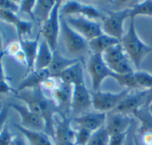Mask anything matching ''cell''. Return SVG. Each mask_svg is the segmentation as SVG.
I'll use <instances>...</instances> for the list:
<instances>
[{
  "label": "cell",
  "instance_id": "19",
  "mask_svg": "<svg viewBox=\"0 0 152 145\" xmlns=\"http://www.w3.org/2000/svg\"><path fill=\"white\" fill-rule=\"evenodd\" d=\"M60 82L64 84L75 86L77 84L85 83L84 70L80 61L73 64L67 69H65L57 78Z\"/></svg>",
  "mask_w": 152,
  "mask_h": 145
},
{
  "label": "cell",
  "instance_id": "4",
  "mask_svg": "<svg viewBox=\"0 0 152 145\" xmlns=\"http://www.w3.org/2000/svg\"><path fill=\"white\" fill-rule=\"evenodd\" d=\"M102 58L114 74H125L134 72V66L120 43L107 50Z\"/></svg>",
  "mask_w": 152,
  "mask_h": 145
},
{
  "label": "cell",
  "instance_id": "44",
  "mask_svg": "<svg viewBox=\"0 0 152 145\" xmlns=\"http://www.w3.org/2000/svg\"><path fill=\"white\" fill-rule=\"evenodd\" d=\"M5 55L4 50H1L0 51V82L2 81H6V77H5V74H4V66H3V58Z\"/></svg>",
  "mask_w": 152,
  "mask_h": 145
},
{
  "label": "cell",
  "instance_id": "1",
  "mask_svg": "<svg viewBox=\"0 0 152 145\" xmlns=\"http://www.w3.org/2000/svg\"><path fill=\"white\" fill-rule=\"evenodd\" d=\"M16 97L35 114L39 116L45 123V130L49 136H54V119L58 112L53 100L47 98L42 92L41 88L27 89L17 92Z\"/></svg>",
  "mask_w": 152,
  "mask_h": 145
},
{
  "label": "cell",
  "instance_id": "36",
  "mask_svg": "<svg viewBox=\"0 0 152 145\" xmlns=\"http://www.w3.org/2000/svg\"><path fill=\"white\" fill-rule=\"evenodd\" d=\"M128 133H121V134H114L110 136L109 145H125L127 140Z\"/></svg>",
  "mask_w": 152,
  "mask_h": 145
},
{
  "label": "cell",
  "instance_id": "3",
  "mask_svg": "<svg viewBox=\"0 0 152 145\" xmlns=\"http://www.w3.org/2000/svg\"><path fill=\"white\" fill-rule=\"evenodd\" d=\"M63 45L71 58L79 60L90 52L88 41L71 28L65 19L61 17V33ZM80 61V60H79Z\"/></svg>",
  "mask_w": 152,
  "mask_h": 145
},
{
  "label": "cell",
  "instance_id": "26",
  "mask_svg": "<svg viewBox=\"0 0 152 145\" xmlns=\"http://www.w3.org/2000/svg\"><path fill=\"white\" fill-rule=\"evenodd\" d=\"M132 117L137 119L140 122V126L136 132L138 135H142L146 132L152 133V113L147 107H142L136 111Z\"/></svg>",
  "mask_w": 152,
  "mask_h": 145
},
{
  "label": "cell",
  "instance_id": "39",
  "mask_svg": "<svg viewBox=\"0 0 152 145\" xmlns=\"http://www.w3.org/2000/svg\"><path fill=\"white\" fill-rule=\"evenodd\" d=\"M21 50V47H20V42H12L10 43L7 47H6V50H4L5 54H8L10 56H14L15 54H17L20 50Z\"/></svg>",
  "mask_w": 152,
  "mask_h": 145
},
{
  "label": "cell",
  "instance_id": "27",
  "mask_svg": "<svg viewBox=\"0 0 152 145\" xmlns=\"http://www.w3.org/2000/svg\"><path fill=\"white\" fill-rule=\"evenodd\" d=\"M138 16H151L152 17V0L137 2L130 10L129 19H135Z\"/></svg>",
  "mask_w": 152,
  "mask_h": 145
},
{
  "label": "cell",
  "instance_id": "12",
  "mask_svg": "<svg viewBox=\"0 0 152 145\" xmlns=\"http://www.w3.org/2000/svg\"><path fill=\"white\" fill-rule=\"evenodd\" d=\"M92 106V94L86 86V83L77 84L72 87L71 111L80 116L89 112Z\"/></svg>",
  "mask_w": 152,
  "mask_h": 145
},
{
  "label": "cell",
  "instance_id": "47",
  "mask_svg": "<svg viewBox=\"0 0 152 145\" xmlns=\"http://www.w3.org/2000/svg\"><path fill=\"white\" fill-rule=\"evenodd\" d=\"M2 47H3V40H2V36L0 34V51L2 50Z\"/></svg>",
  "mask_w": 152,
  "mask_h": 145
},
{
  "label": "cell",
  "instance_id": "34",
  "mask_svg": "<svg viewBox=\"0 0 152 145\" xmlns=\"http://www.w3.org/2000/svg\"><path fill=\"white\" fill-rule=\"evenodd\" d=\"M20 18L16 13L0 9V19L1 20L6 22L8 24H12V25L15 26L17 24V22L20 20Z\"/></svg>",
  "mask_w": 152,
  "mask_h": 145
},
{
  "label": "cell",
  "instance_id": "25",
  "mask_svg": "<svg viewBox=\"0 0 152 145\" xmlns=\"http://www.w3.org/2000/svg\"><path fill=\"white\" fill-rule=\"evenodd\" d=\"M56 1L52 0H38L36 1L34 7V20H36L40 27L49 18L51 12L55 5Z\"/></svg>",
  "mask_w": 152,
  "mask_h": 145
},
{
  "label": "cell",
  "instance_id": "43",
  "mask_svg": "<svg viewBox=\"0 0 152 145\" xmlns=\"http://www.w3.org/2000/svg\"><path fill=\"white\" fill-rule=\"evenodd\" d=\"M125 145H142L140 143L139 139H138V136L137 134H134L133 136H127V140Z\"/></svg>",
  "mask_w": 152,
  "mask_h": 145
},
{
  "label": "cell",
  "instance_id": "24",
  "mask_svg": "<svg viewBox=\"0 0 152 145\" xmlns=\"http://www.w3.org/2000/svg\"><path fill=\"white\" fill-rule=\"evenodd\" d=\"M120 42L106 34H102L98 37L88 42L91 54H103L107 50L118 44Z\"/></svg>",
  "mask_w": 152,
  "mask_h": 145
},
{
  "label": "cell",
  "instance_id": "17",
  "mask_svg": "<svg viewBox=\"0 0 152 145\" xmlns=\"http://www.w3.org/2000/svg\"><path fill=\"white\" fill-rule=\"evenodd\" d=\"M72 97V86L60 82L56 89L52 91V100L58 110L65 111L70 109Z\"/></svg>",
  "mask_w": 152,
  "mask_h": 145
},
{
  "label": "cell",
  "instance_id": "40",
  "mask_svg": "<svg viewBox=\"0 0 152 145\" xmlns=\"http://www.w3.org/2000/svg\"><path fill=\"white\" fill-rule=\"evenodd\" d=\"M8 119V107L3 106L0 110V133L6 126V120Z\"/></svg>",
  "mask_w": 152,
  "mask_h": 145
},
{
  "label": "cell",
  "instance_id": "37",
  "mask_svg": "<svg viewBox=\"0 0 152 145\" xmlns=\"http://www.w3.org/2000/svg\"><path fill=\"white\" fill-rule=\"evenodd\" d=\"M12 134L11 133L10 129L7 126L4 127V128L0 133V145H10L12 139Z\"/></svg>",
  "mask_w": 152,
  "mask_h": 145
},
{
  "label": "cell",
  "instance_id": "7",
  "mask_svg": "<svg viewBox=\"0 0 152 145\" xmlns=\"http://www.w3.org/2000/svg\"><path fill=\"white\" fill-rule=\"evenodd\" d=\"M130 93L128 89H123L120 92L113 93L107 91H92V106L99 113H110L114 111L121 101Z\"/></svg>",
  "mask_w": 152,
  "mask_h": 145
},
{
  "label": "cell",
  "instance_id": "20",
  "mask_svg": "<svg viewBox=\"0 0 152 145\" xmlns=\"http://www.w3.org/2000/svg\"><path fill=\"white\" fill-rule=\"evenodd\" d=\"M49 76H50V74L47 69L41 70V71H33L26 74V77L20 82L16 89V92L41 88L43 82Z\"/></svg>",
  "mask_w": 152,
  "mask_h": 145
},
{
  "label": "cell",
  "instance_id": "41",
  "mask_svg": "<svg viewBox=\"0 0 152 145\" xmlns=\"http://www.w3.org/2000/svg\"><path fill=\"white\" fill-rule=\"evenodd\" d=\"M10 145H27L26 139L20 134L18 136H13Z\"/></svg>",
  "mask_w": 152,
  "mask_h": 145
},
{
  "label": "cell",
  "instance_id": "29",
  "mask_svg": "<svg viewBox=\"0 0 152 145\" xmlns=\"http://www.w3.org/2000/svg\"><path fill=\"white\" fill-rule=\"evenodd\" d=\"M134 78L140 89L149 90L152 88V74L151 73L137 70L134 71Z\"/></svg>",
  "mask_w": 152,
  "mask_h": 145
},
{
  "label": "cell",
  "instance_id": "6",
  "mask_svg": "<svg viewBox=\"0 0 152 145\" xmlns=\"http://www.w3.org/2000/svg\"><path fill=\"white\" fill-rule=\"evenodd\" d=\"M87 70L91 77L93 91L100 90L102 82L107 78L110 77L113 79L115 75L105 63L102 54H90L87 63Z\"/></svg>",
  "mask_w": 152,
  "mask_h": 145
},
{
  "label": "cell",
  "instance_id": "16",
  "mask_svg": "<svg viewBox=\"0 0 152 145\" xmlns=\"http://www.w3.org/2000/svg\"><path fill=\"white\" fill-rule=\"evenodd\" d=\"M107 113L99 112H88L74 119L77 128H82L94 133L105 127Z\"/></svg>",
  "mask_w": 152,
  "mask_h": 145
},
{
  "label": "cell",
  "instance_id": "33",
  "mask_svg": "<svg viewBox=\"0 0 152 145\" xmlns=\"http://www.w3.org/2000/svg\"><path fill=\"white\" fill-rule=\"evenodd\" d=\"M36 1H31V0H25V1H20V9L19 12L27 14L29 16V18L34 20V7H35Z\"/></svg>",
  "mask_w": 152,
  "mask_h": 145
},
{
  "label": "cell",
  "instance_id": "14",
  "mask_svg": "<svg viewBox=\"0 0 152 145\" xmlns=\"http://www.w3.org/2000/svg\"><path fill=\"white\" fill-rule=\"evenodd\" d=\"M133 117L119 113L117 112H110L107 113L105 128L109 135L127 133L133 125Z\"/></svg>",
  "mask_w": 152,
  "mask_h": 145
},
{
  "label": "cell",
  "instance_id": "48",
  "mask_svg": "<svg viewBox=\"0 0 152 145\" xmlns=\"http://www.w3.org/2000/svg\"><path fill=\"white\" fill-rule=\"evenodd\" d=\"M148 109H149V111L151 112L152 113V104H151L150 105H149V107H148Z\"/></svg>",
  "mask_w": 152,
  "mask_h": 145
},
{
  "label": "cell",
  "instance_id": "28",
  "mask_svg": "<svg viewBox=\"0 0 152 145\" xmlns=\"http://www.w3.org/2000/svg\"><path fill=\"white\" fill-rule=\"evenodd\" d=\"M113 79L121 86L124 87L126 89L131 90V89H140L137 82L134 78V72L130 74H115Z\"/></svg>",
  "mask_w": 152,
  "mask_h": 145
},
{
  "label": "cell",
  "instance_id": "8",
  "mask_svg": "<svg viewBox=\"0 0 152 145\" xmlns=\"http://www.w3.org/2000/svg\"><path fill=\"white\" fill-rule=\"evenodd\" d=\"M64 19L71 28L88 42L103 34L102 22L99 20L88 19L83 16H69Z\"/></svg>",
  "mask_w": 152,
  "mask_h": 145
},
{
  "label": "cell",
  "instance_id": "30",
  "mask_svg": "<svg viewBox=\"0 0 152 145\" xmlns=\"http://www.w3.org/2000/svg\"><path fill=\"white\" fill-rule=\"evenodd\" d=\"M110 135L105 127L94 132L86 145H109Z\"/></svg>",
  "mask_w": 152,
  "mask_h": 145
},
{
  "label": "cell",
  "instance_id": "2",
  "mask_svg": "<svg viewBox=\"0 0 152 145\" xmlns=\"http://www.w3.org/2000/svg\"><path fill=\"white\" fill-rule=\"evenodd\" d=\"M129 19L128 29L122 37L120 43L128 55L134 67L139 70L145 58L152 52V47L144 43L139 36L135 27V19Z\"/></svg>",
  "mask_w": 152,
  "mask_h": 145
},
{
  "label": "cell",
  "instance_id": "46",
  "mask_svg": "<svg viewBox=\"0 0 152 145\" xmlns=\"http://www.w3.org/2000/svg\"><path fill=\"white\" fill-rule=\"evenodd\" d=\"M152 104V88L147 90V95H146V102H145V107H149V105Z\"/></svg>",
  "mask_w": 152,
  "mask_h": 145
},
{
  "label": "cell",
  "instance_id": "13",
  "mask_svg": "<svg viewBox=\"0 0 152 145\" xmlns=\"http://www.w3.org/2000/svg\"><path fill=\"white\" fill-rule=\"evenodd\" d=\"M75 130L71 127L70 120L64 115L55 120L54 119V136L55 145H75Z\"/></svg>",
  "mask_w": 152,
  "mask_h": 145
},
{
  "label": "cell",
  "instance_id": "32",
  "mask_svg": "<svg viewBox=\"0 0 152 145\" xmlns=\"http://www.w3.org/2000/svg\"><path fill=\"white\" fill-rule=\"evenodd\" d=\"M75 131V145L87 144L93 133L82 128H77Z\"/></svg>",
  "mask_w": 152,
  "mask_h": 145
},
{
  "label": "cell",
  "instance_id": "23",
  "mask_svg": "<svg viewBox=\"0 0 152 145\" xmlns=\"http://www.w3.org/2000/svg\"><path fill=\"white\" fill-rule=\"evenodd\" d=\"M79 60L71 58L69 57H65L61 55L57 50L53 51V60L48 67V72L50 74V76L58 78V76L68 67L72 66L73 64L77 63Z\"/></svg>",
  "mask_w": 152,
  "mask_h": 145
},
{
  "label": "cell",
  "instance_id": "42",
  "mask_svg": "<svg viewBox=\"0 0 152 145\" xmlns=\"http://www.w3.org/2000/svg\"><path fill=\"white\" fill-rule=\"evenodd\" d=\"M13 58L16 59L17 62H19L20 64H21L22 66H24L27 67V58H26V56H25L24 52L21 50L17 54H15L13 56Z\"/></svg>",
  "mask_w": 152,
  "mask_h": 145
},
{
  "label": "cell",
  "instance_id": "21",
  "mask_svg": "<svg viewBox=\"0 0 152 145\" xmlns=\"http://www.w3.org/2000/svg\"><path fill=\"white\" fill-rule=\"evenodd\" d=\"M53 57V51L47 44V43L42 38L39 42V46L37 53V57L34 63V71H41L48 69Z\"/></svg>",
  "mask_w": 152,
  "mask_h": 145
},
{
  "label": "cell",
  "instance_id": "11",
  "mask_svg": "<svg viewBox=\"0 0 152 145\" xmlns=\"http://www.w3.org/2000/svg\"><path fill=\"white\" fill-rule=\"evenodd\" d=\"M9 107L13 109L20 116V126L25 129L32 131H42L45 130V121L37 114L32 113L25 105H20L17 103H11L8 105Z\"/></svg>",
  "mask_w": 152,
  "mask_h": 145
},
{
  "label": "cell",
  "instance_id": "22",
  "mask_svg": "<svg viewBox=\"0 0 152 145\" xmlns=\"http://www.w3.org/2000/svg\"><path fill=\"white\" fill-rule=\"evenodd\" d=\"M14 126L30 145H55L53 139L45 132L28 130L20 127L19 124H15Z\"/></svg>",
  "mask_w": 152,
  "mask_h": 145
},
{
  "label": "cell",
  "instance_id": "18",
  "mask_svg": "<svg viewBox=\"0 0 152 145\" xmlns=\"http://www.w3.org/2000/svg\"><path fill=\"white\" fill-rule=\"evenodd\" d=\"M40 33L36 36V38L30 40V39H21L20 40L21 50L24 52L26 58H27V73L26 74L31 73L34 71V63L37 57L39 42H40Z\"/></svg>",
  "mask_w": 152,
  "mask_h": 145
},
{
  "label": "cell",
  "instance_id": "38",
  "mask_svg": "<svg viewBox=\"0 0 152 145\" xmlns=\"http://www.w3.org/2000/svg\"><path fill=\"white\" fill-rule=\"evenodd\" d=\"M58 79L57 78H54V77H52V76H49L47 77L42 83L41 87H43L44 89H47V90H51L53 91L54 89L57 88V86L59 85L60 82H58Z\"/></svg>",
  "mask_w": 152,
  "mask_h": 145
},
{
  "label": "cell",
  "instance_id": "10",
  "mask_svg": "<svg viewBox=\"0 0 152 145\" xmlns=\"http://www.w3.org/2000/svg\"><path fill=\"white\" fill-rule=\"evenodd\" d=\"M60 15L63 18L69 16H83L99 21H102L105 17V15L95 6L77 1L61 2Z\"/></svg>",
  "mask_w": 152,
  "mask_h": 145
},
{
  "label": "cell",
  "instance_id": "31",
  "mask_svg": "<svg viewBox=\"0 0 152 145\" xmlns=\"http://www.w3.org/2000/svg\"><path fill=\"white\" fill-rule=\"evenodd\" d=\"M14 27H16L19 41L21 39H25L26 36L29 35L32 32V22L29 20L20 19V20L17 22V24Z\"/></svg>",
  "mask_w": 152,
  "mask_h": 145
},
{
  "label": "cell",
  "instance_id": "15",
  "mask_svg": "<svg viewBox=\"0 0 152 145\" xmlns=\"http://www.w3.org/2000/svg\"><path fill=\"white\" fill-rule=\"evenodd\" d=\"M147 90H140L134 94H128L114 110V112L132 116L136 111L145 107ZM113 112V111H112Z\"/></svg>",
  "mask_w": 152,
  "mask_h": 145
},
{
  "label": "cell",
  "instance_id": "9",
  "mask_svg": "<svg viewBox=\"0 0 152 145\" xmlns=\"http://www.w3.org/2000/svg\"><path fill=\"white\" fill-rule=\"evenodd\" d=\"M130 10L131 9L112 11L110 12L108 15H105L101 21L103 33L120 42L125 35L124 23L130 17Z\"/></svg>",
  "mask_w": 152,
  "mask_h": 145
},
{
  "label": "cell",
  "instance_id": "45",
  "mask_svg": "<svg viewBox=\"0 0 152 145\" xmlns=\"http://www.w3.org/2000/svg\"><path fill=\"white\" fill-rule=\"evenodd\" d=\"M12 90L10 84L6 81L0 82V94H6Z\"/></svg>",
  "mask_w": 152,
  "mask_h": 145
},
{
  "label": "cell",
  "instance_id": "5",
  "mask_svg": "<svg viewBox=\"0 0 152 145\" xmlns=\"http://www.w3.org/2000/svg\"><path fill=\"white\" fill-rule=\"evenodd\" d=\"M61 1H56L49 18L41 26L40 29V35L47 43L53 51L56 50L58 39L61 33Z\"/></svg>",
  "mask_w": 152,
  "mask_h": 145
},
{
  "label": "cell",
  "instance_id": "35",
  "mask_svg": "<svg viewBox=\"0 0 152 145\" xmlns=\"http://www.w3.org/2000/svg\"><path fill=\"white\" fill-rule=\"evenodd\" d=\"M0 9L17 13L20 9V2L11 0H0Z\"/></svg>",
  "mask_w": 152,
  "mask_h": 145
}]
</instances>
